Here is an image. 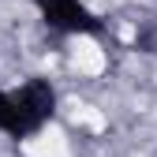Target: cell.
<instances>
[{
	"instance_id": "7a4b0ae2",
	"label": "cell",
	"mask_w": 157,
	"mask_h": 157,
	"mask_svg": "<svg viewBox=\"0 0 157 157\" xmlns=\"http://www.w3.org/2000/svg\"><path fill=\"white\" fill-rule=\"evenodd\" d=\"M0 135H8L15 142H26L34 135H41V127H37L30 120V112L23 109L15 86H0Z\"/></svg>"
},
{
	"instance_id": "6da1fadb",
	"label": "cell",
	"mask_w": 157,
	"mask_h": 157,
	"mask_svg": "<svg viewBox=\"0 0 157 157\" xmlns=\"http://www.w3.org/2000/svg\"><path fill=\"white\" fill-rule=\"evenodd\" d=\"M30 8L52 34H64V37H101L105 34V19L86 0H30Z\"/></svg>"
},
{
	"instance_id": "3957f363",
	"label": "cell",
	"mask_w": 157,
	"mask_h": 157,
	"mask_svg": "<svg viewBox=\"0 0 157 157\" xmlns=\"http://www.w3.org/2000/svg\"><path fill=\"white\" fill-rule=\"evenodd\" d=\"M135 49H139V52H157V26L153 23L135 34Z\"/></svg>"
}]
</instances>
